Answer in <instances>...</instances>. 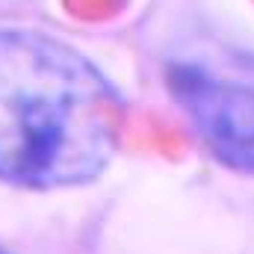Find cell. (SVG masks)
<instances>
[{"label":"cell","instance_id":"obj_1","mask_svg":"<svg viewBox=\"0 0 254 254\" xmlns=\"http://www.w3.org/2000/svg\"><path fill=\"white\" fill-rule=\"evenodd\" d=\"M122 127L125 98L86 54L42 30H0V184H92L110 169Z\"/></svg>","mask_w":254,"mask_h":254},{"label":"cell","instance_id":"obj_2","mask_svg":"<svg viewBox=\"0 0 254 254\" xmlns=\"http://www.w3.org/2000/svg\"><path fill=\"white\" fill-rule=\"evenodd\" d=\"M169 95L204 151L225 169L254 175V89L195 65L169 71Z\"/></svg>","mask_w":254,"mask_h":254}]
</instances>
